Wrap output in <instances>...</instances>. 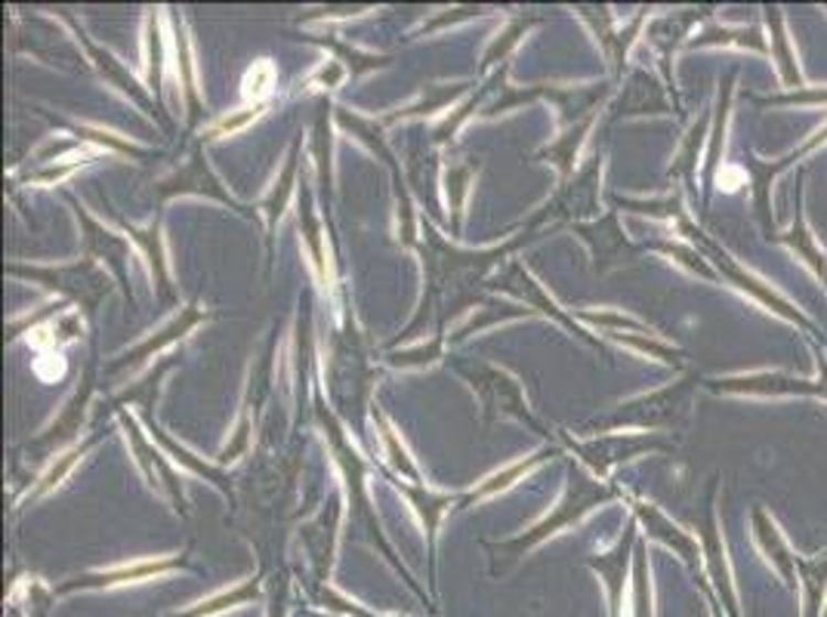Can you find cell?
<instances>
[{
  "label": "cell",
  "mask_w": 827,
  "mask_h": 617,
  "mask_svg": "<svg viewBox=\"0 0 827 617\" xmlns=\"http://www.w3.org/2000/svg\"><path fill=\"white\" fill-rule=\"evenodd\" d=\"M276 65L269 59L254 62L250 68H247L245 80H241V93H245L247 102H254V106H260L266 102L272 90H276Z\"/></svg>",
  "instance_id": "cell-1"
},
{
  "label": "cell",
  "mask_w": 827,
  "mask_h": 617,
  "mask_svg": "<svg viewBox=\"0 0 827 617\" xmlns=\"http://www.w3.org/2000/svg\"><path fill=\"white\" fill-rule=\"evenodd\" d=\"M158 571H164V562H137V565H121V569H111L106 574L108 584H121V581H146Z\"/></svg>",
  "instance_id": "cell-2"
},
{
  "label": "cell",
  "mask_w": 827,
  "mask_h": 617,
  "mask_svg": "<svg viewBox=\"0 0 827 617\" xmlns=\"http://www.w3.org/2000/svg\"><path fill=\"white\" fill-rule=\"evenodd\" d=\"M34 374L41 380H46V383H56L62 374H65V358L62 355H44V358L34 361Z\"/></svg>",
  "instance_id": "cell-3"
}]
</instances>
